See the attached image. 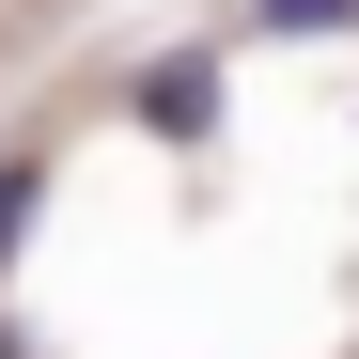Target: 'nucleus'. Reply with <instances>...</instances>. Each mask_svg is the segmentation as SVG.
<instances>
[{
    "label": "nucleus",
    "mask_w": 359,
    "mask_h": 359,
    "mask_svg": "<svg viewBox=\"0 0 359 359\" xmlns=\"http://www.w3.org/2000/svg\"><path fill=\"white\" fill-rule=\"evenodd\" d=\"M203 109H219V63H156L141 79V126L156 141H203Z\"/></svg>",
    "instance_id": "1"
},
{
    "label": "nucleus",
    "mask_w": 359,
    "mask_h": 359,
    "mask_svg": "<svg viewBox=\"0 0 359 359\" xmlns=\"http://www.w3.org/2000/svg\"><path fill=\"white\" fill-rule=\"evenodd\" d=\"M16 219H32V172H16V156H0V234H16Z\"/></svg>",
    "instance_id": "3"
},
{
    "label": "nucleus",
    "mask_w": 359,
    "mask_h": 359,
    "mask_svg": "<svg viewBox=\"0 0 359 359\" xmlns=\"http://www.w3.org/2000/svg\"><path fill=\"white\" fill-rule=\"evenodd\" d=\"M266 32H359V0H250Z\"/></svg>",
    "instance_id": "2"
}]
</instances>
